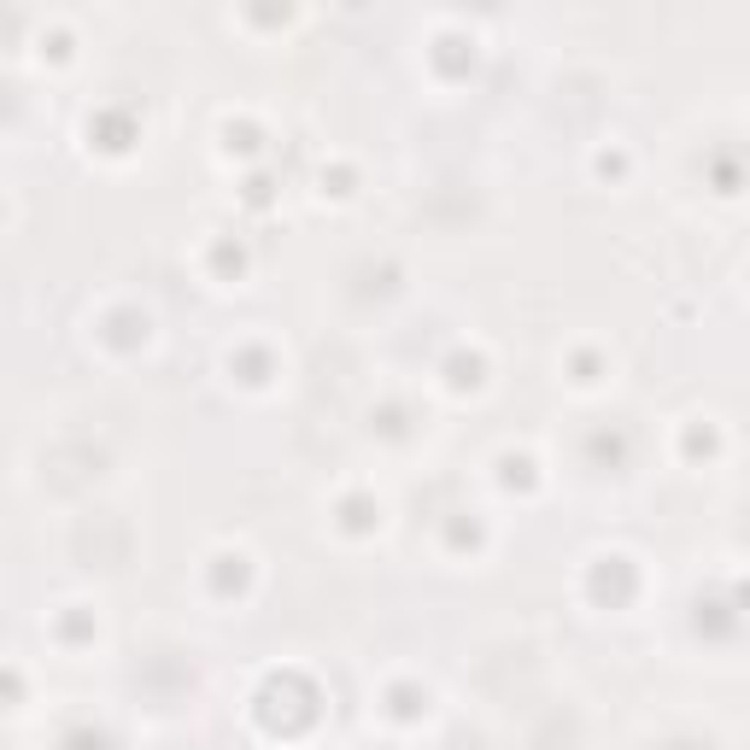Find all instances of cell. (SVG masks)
<instances>
[{"label":"cell","instance_id":"2","mask_svg":"<svg viewBox=\"0 0 750 750\" xmlns=\"http://www.w3.org/2000/svg\"><path fill=\"white\" fill-rule=\"evenodd\" d=\"M628 164H633L628 148H598V153H593V171H598V176H628Z\"/></svg>","mask_w":750,"mask_h":750},{"label":"cell","instance_id":"1","mask_svg":"<svg viewBox=\"0 0 750 750\" xmlns=\"http://www.w3.org/2000/svg\"><path fill=\"white\" fill-rule=\"evenodd\" d=\"M381 522H388V504H381L376 492H346V499L335 504V528H340V534H352V540L381 534Z\"/></svg>","mask_w":750,"mask_h":750}]
</instances>
